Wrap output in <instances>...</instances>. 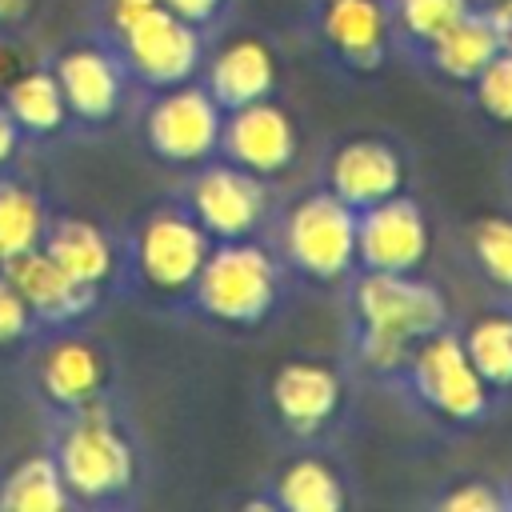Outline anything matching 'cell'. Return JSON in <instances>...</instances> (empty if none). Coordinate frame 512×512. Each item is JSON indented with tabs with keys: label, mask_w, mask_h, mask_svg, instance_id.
<instances>
[{
	"label": "cell",
	"mask_w": 512,
	"mask_h": 512,
	"mask_svg": "<svg viewBox=\"0 0 512 512\" xmlns=\"http://www.w3.org/2000/svg\"><path fill=\"white\" fill-rule=\"evenodd\" d=\"M336 304L340 356L360 384H380L416 340L456 320L448 292L428 272H352Z\"/></svg>",
	"instance_id": "6da1fadb"
},
{
	"label": "cell",
	"mask_w": 512,
	"mask_h": 512,
	"mask_svg": "<svg viewBox=\"0 0 512 512\" xmlns=\"http://www.w3.org/2000/svg\"><path fill=\"white\" fill-rule=\"evenodd\" d=\"M296 296L268 236L216 240L192 280L184 316L224 336H260L284 320Z\"/></svg>",
	"instance_id": "7a4b0ae2"
},
{
	"label": "cell",
	"mask_w": 512,
	"mask_h": 512,
	"mask_svg": "<svg viewBox=\"0 0 512 512\" xmlns=\"http://www.w3.org/2000/svg\"><path fill=\"white\" fill-rule=\"evenodd\" d=\"M376 388H384L416 424L440 436H472L504 412L480 380V372L472 368L456 336V320L416 340Z\"/></svg>",
	"instance_id": "3957f363"
},
{
	"label": "cell",
	"mask_w": 512,
	"mask_h": 512,
	"mask_svg": "<svg viewBox=\"0 0 512 512\" xmlns=\"http://www.w3.org/2000/svg\"><path fill=\"white\" fill-rule=\"evenodd\" d=\"M360 380L344 356L292 352L256 380V412L280 448L340 444L356 412Z\"/></svg>",
	"instance_id": "277c9868"
},
{
	"label": "cell",
	"mask_w": 512,
	"mask_h": 512,
	"mask_svg": "<svg viewBox=\"0 0 512 512\" xmlns=\"http://www.w3.org/2000/svg\"><path fill=\"white\" fill-rule=\"evenodd\" d=\"M52 460L72 496V508L132 504L144 484V452L112 400L56 416Z\"/></svg>",
	"instance_id": "5b68a950"
},
{
	"label": "cell",
	"mask_w": 512,
	"mask_h": 512,
	"mask_svg": "<svg viewBox=\"0 0 512 512\" xmlns=\"http://www.w3.org/2000/svg\"><path fill=\"white\" fill-rule=\"evenodd\" d=\"M284 272L304 296H336L356 272V212L320 180L280 192L268 224Z\"/></svg>",
	"instance_id": "8992f818"
},
{
	"label": "cell",
	"mask_w": 512,
	"mask_h": 512,
	"mask_svg": "<svg viewBox=\"0 0 512 512\" xmlns=\"http://www.w3.org/2000/svg\"><path fill=\"white\" fill-rule=\"evenodd\" d=\"M120 248H124L120 284H128L136 296H144L164 312H184V300L212 240L188 216V208L176 196H168L144 216H136Z\"/></svg>",
	"instance_id": "52a82bcc"
},
{
	"label": "cell",
	"mask_w": 512,
	"mask_h": 512,
	"mask_svg": "<svg viewBox=\"0 0 512 512\" xmlns=\"http://www.w3.org/2000/svg\"><path fill=\"white\" fill-rule=\"evenodd\" d=\"M300 36L344 84H368L396 60L388 0H304Z\"/></svg>",
	"instance_id": "ba28073f"
},
{
	"label": "cell",
	"mask_w": 512,
	"mask_h": 512,
	"mask_svg": "<svg viewBox=\"0 0 512 512\" xmlns=\"http://www.w3.org/2000/svg\"><path fill=\"white\" fill-rule=\"evenodd\" d=\"M188 216L208 232V240H248L268 236L272 212L280 204V184H268L240 164L212 156L184 172L180 188L172 192Z\"/></svg>",
	"instance_id": "9c48e42d"
},
{
	"label": "cell",
	"mask_w": 512,
	"mask_h": 512,
	"mask_svg": "<svg viewBox=\"0 0 512 512\" xmlns=\"http://www.w3.org/2000/svg\"><path fill=\"white\" fill-rule=\"evenodd\" d=\"M100 40L120 56L132 88H144V92L196 80L204 52L212 44L200 28L172 16L160 0H152L144 12H136L128 24H120Z\"/></svg>",
	"instance_id": "30bf717a"
},
{
	"label": "cell",
	"mask_w": 512,
	"mask_h": 512,
	"mask_svg": "<svg viewBox=\"0 0 512 512\" xmlns=\"http://www.w3.org/2000/svg\"><path fill=\"white\" fill-rule=\"evenodd\" d=\"M312 180H320L332 196H340L352 212H360L396 192H408L416 180V156L408 140L388 128L348 132L324 148Z\"/></svg>",
	"instance_id": "8fae6325"
},
{
	"label": "cell",
	"mask_w": 512,
	"mask_h": 512,
	"mask_svg": "<svg viewBox=\"0 0 512 512\" xmlns=\"http://www.w3.org/2000/svg\"><path fill=\"white\" fill-rule=\"evenodd\" d=\"M360 500L356 472L336 444L284 448L276 468L240 500L244 512H348Z\"/></svg>",
	"instance_id": "7c38bea8"
},
{
	"label": "cell",
	"mask_w": 512,
	"mask_h": 512,
	"mask_svg": "<svg viewBox=\"0 0 512 512\" xmlns=\"http://www.w3.org/2000/svg\"><path fill=\"white\" fill-rule=\"evenodd\" d=\"M220 124H224V108L208 96L200 80L156 88L140 108V140L148 156L180 172L220 152Z\"/></svg>",
	"instance_id": "4fadbf2b"
},
{
	"label": "cell",
	"mask_w": 512,
	"mask_h": 512,
	"mask_svg": "<svg viewBox=\"0 0 512 512\" xmlns=\"http://www.w3.org/2000/svg\"><path fill=\"white\" fill-rule=\"evenodd\" d=\"M300 152H304L300 116H296V108L284 100V92L224 112V124H220V152H216V156L240 164L244 172L260 176V180H268V184H280V180L292 176V168L300 164Z\"/></svg>",
	"instance_id": "5bb4252c"
},
{
	"label": "cell",
	"mask_w": 512,
	"mask_h": 512,
	"mask_svg": "<svg viewBox=\"0 0 512 512\" xmlns=\"http://www.w3.org/2000/svg\"><path fill=\"white\" fill-rule=\"evenodd\" d=\"M112 388H116V364L96 336L80 328H60L44 340L36 356V392L56 416L112 400Z\"/></svg>",
	"instance_id": "9a60e30c"
},
{
	"label": "cell",
	"mask_w": 512,
	"mask_h": 512,
	"mask_svg": "<svg viewBox=\"0 0 512 512\" xmlns=\"http://www.w3.org/2000/svg\"><path fill=\"white\" fill-rule=\"evenodd\" d=\"M432 256V220L408 188L356 212V272H424Z\"/></svg>",
	"instance_id": "2e32d148"
},
{
	"label": "cell",
	"mask_w": 512,
	"mask_h": 512,
	"mask_svg": "<svg viewBox=\"0 0 512 512\" xmlns=\"http://www.w3.org/2000/svg\"><path fill=\"white\" fill-rule=\"evenodd\" d=\"M196 80L224 112H232L284 92V60L264 32H220L212 36Z\"/></svg>",
	"instance_id": "e0dca14e"
},
{
	"label": "cell",
	"mask_w": 512,
	"mask_h": 512,
	"mask_svg": "<svg viewBox=\"0 0 512 512\" xmlns=\"http://www.w3.org/2000/svg\"><path fill=\"white\" fill-rule=\"evenodd\" d=\"M48 68L64 92L72 124H80V128H108L132 92V80L124 72L120 56L104 40L68 44L56 52V60Z\"/></svg>",
	"instance_id": "ac0fdd59"
},
{
	"label": "cell",
	"mask_w": 512,
	"mask_h": 512,
	"mask_svg": "<svg viewBox=\"0 0 512 512\" xmlns=\"http://www.w3.org/2000/svg\"><path fill=\"white\" fill-rule=\"evenodd\" d=\"M0 272L12 280V288L28 304L36 328H48V332L80 328L100 308V300H104V292L72 280L44 248H28V252L12 256Z\"/></svg>",
	"instance_id": "d6986e66"
},
{
	"label": "cell",
	"mask_w": 512,
	"mask_h": 512,
	"mask_svg": "<svg viewBox=\"0 0 512 512\" xmlns=\"http://www.w3.org/2000/svg\"><path fill=\"white\" fill-rule=\"evenodd\" d=\"M40 248L80 284L96 288V292H108L120 284V272H124V248L120 240L88 220V216H76V212H60L52 216L48 212V224H44V240Z\"/></svg>",
	"instance_id": "ffe728a7"
},
{
	"label": "cell",
	"mask_w": 512,
	"mask_h": 512,
	"mask_svg": "<svg viewBox=\"0 0 512 512\" xmlns=\"http://www.w3.org/2000/svg\"><path fill=\"white\" fill-rule=\"evenodd\" d=\"M500 52V40H496V28L484 12V4H476L464 20H456L444 36H436L428 48H420L412 60H404L416 76H424L428 84L444 88V92H464L480 68Z\"/></svg>",
	"instance_id": "44dd1931"
},
{
	"label": "cell",
	"mask_w": 512,
	"mask_h": 512,
	"mask_svg": "<svg viewBox=\"0 0 512 512\" xmlns=\"http://www.w3.org/2000/svg\"><path fill=\"white\" fill-rule=\"evenodd\" d=\"M460 268L488 292V300L512 304V208L480 212L460 228Z\"/></svg>",
	"instance_id": "7402d4cb"
},
{
	"label": "cell",
	"mask_w": 512,
	"mask_h": 512,
	"mask_svg": "<svg viewBox=\"0 0 512 512\" xmlns=\"http://www.w3.org/2000/svg\"><path fill=\"white\" fill-rule=\"evenodd\" d=\"M456 336L488 384V392L500 400V408L512 404V304L488 300L480 312L456 320Z\"/></svg>",
	"instance_id": "603a6c76"
},
{
	"label": "cell",
	"mask_w": 512,
	"mask_h": 512,
	"mask_svg": "<svg viewBox=\"0 0 512 512\" xmlns=\"http://www.w3.org/2000/svg\"><path fill=\"white\" fill-rule=\"evenodd\" d=\"M0 96H4V108L16 120V128H20L24 140H52V136H60L72 124L68 104H64V92H60V84H56V76H52L48 64L20 68L0 88Z\"/></svg>",
	"instance_id": "cb8c5ba5"
},
{
	"label": "cell",
	"mask_w": 512,
	"mask_h": 512,
	"mask_svg": "<svg viewBox=\"0 0 512 512\" xmlns=\"http://www.w3.org/2000/svg\"><path fill=\"white\" fill-rule=\"evenodd\" d=\"M72 496L60 480L52 452L20 456L0 476V512H68Z\"/></svg>",
	"instance_id": "d4e9b609"
},
{
	"label": "cell",
	"mask_w": 512,
	"mask_h": 512,
	"mask_svg": "<svg viewBox=\"0 0 512 512\" xmlns=\"http://www.w3.org/2000/svg\"><path fill=\"white\" fill-rule=\"evenodd\" d=\"M480 0H388L392 52L396 60H412L436 36H444L456 20H464Z\"/></svg>",
	"instance_id": "484cf974"
},
{
	"label": "cell",
	"mask_w": 512,
	"mask_h": 512,
	"mask_svg": "<svg viewBox=\"0 0 512 512\" xmlns=\"http://www.w3.org/2000/svg\"><path fill=\"white\" fill-rule=\"evenodd\" d=\"M44 224H48V204L40 200V192L24 180L0 176V268L20 252L40 248Z\"/></svg>",
	"instance_id": "4316f807"
},
{
	"label": "cell",
	"mask_w": 512,
	"mask_h": 512,
	"mask_svg": "<svg viewBox=\"0 0 512 512\" xmlns=\"http://www.w3.org/2000/svg\"><path fill=\"white\" fill-rule=\"evenodd\" d=\"M464 108L492 132H512V52H496L480 76L460 92Z\"/></svg>",
	"instance_id": "83f0119b"
},
{
	"label": "cell",
	"mask_w": 512,
	"mask_h": 512,
	"mask_svg": "<svg viewBox=\"0 0 512 512\" xmlns=\"http://www.w3.org/2000/svg\"><path fill=\"white\" fill-rule=\"evenodd\" d=\"M432 512H512L504 476H452L428 496Z\"/></svg>",
	"instance_id": "f1b7e54d"
},
{
	"label": "cell",
	"mask_w": 512,
	"mask_h": 512,
	"mask_svg": "<svg viewBox=\"0 0 512 512\" xmlns=\"http://www.w3.org/2000/svg\"><path fill=\"white\" fill-rule=\"evenodd\" d=\"M32 332H36V320H32L28 304L20 300V292L12 288V280L0 272V352L28 344Z\"/></svg>",
	"instance_id": "f546056e"
},
{
	"label": "cell",
	"mask_w": 512,
	"mask_h": 512,
	"mask_svg": "<svg viewBox=\"0 0 512 512\" xmlns=\"http://www.w3.org/2000/svg\"><path fill=\"white\" fill-rule=\"evenodd\" d=\"M160 4H164L172 16H180L184 24L200 28L208 40L228 28L232 8H236V0H160Z\"/></svg>",
	"instance_id": "4dcf8cb0"
},
{
	"label": "cell",
	"mask_w": 512,
	"mask_h": 512,
	"mask_svg": "<svg viewBox=\"0 0 512 512\" xmlns=\"http://www.w3.org/2000/svg\"><path fill=\"white\" fill-rule=\"evenodd\" d=\"M20 144H24V136H20L16 120L8 116V108H4V96H0V172H4V168L16 160Z\"/></svg>",
	"instance_id": "1f68e13d"
},
{
	"label": "cell",
	"mask_w": 512,
	"mask_h": 512,
	"mask_svg": "<svg viewBox=\"0 0 512 512\" xmlns=\"http://www.w3.org/2000/svg\"><path fill=\"white\" fill-rule=\"evenodd\" d=\"M492 28H496V40L504 52H512V0H480Z\"/></svg>",
	"instance_id": "d6a6232c"
},
{
	"label": "cell",
	"mask_w": 512,
	"mask_h": 512,
	"mask_svg": "<svg viewBox=\"0 0 512 512\" xmlns=\"http://www.w3.org/2000/svg\"><path fill=\"white\" fill-rule=\"evenodd\" d=\"M36 0H0V28H16L32 16Z\"/></svg>",
	"instance_id": "836d02e7"
},
{
	"label": "cell",
	"mask_w": 512,
	"mask_h": 512,
	"mask_svg": "<svg viewBox=\"0 0 512 512\" xmlns=\"http://www.w3.org/2000/svg\"><path fill=\"white\" fill-rule=\"evenodd\" d=\"M500 188H504V204L512 208V152H508V160L500 168Z\"/></svg>",
	"instance_id": "e575fe53"
},
{
	"label": "cell",
	"mask_w": 512,
	"mask_h": 512,
	"mask_svg": "<svg viewBox=\"0 0 512 512\" xmlns=\"http://www.w3.org/2000/svg\"><path fill=\"white\" fill-rule=\"evenodd\" d=\"M504 480H508V500H512V476H504Z\"/></svg>",
	"instance_id": "d590c367"
}]
</instances>
